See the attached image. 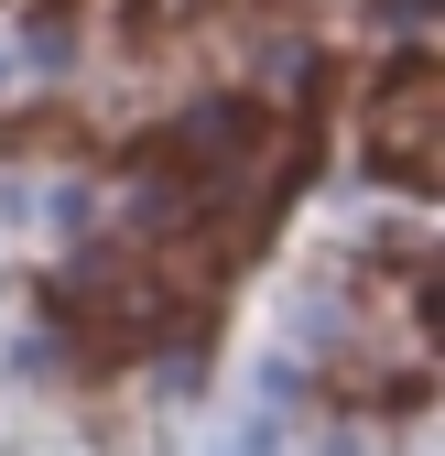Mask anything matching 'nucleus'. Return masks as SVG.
I'll return each instance as SVG.
<instances>
[{"label":"nucleus","instance_id":"nucleus-1","mask_svg":"<svg viewBox=\"0 0 445 456\" xmlns=\"http://www.w3.org/2000/svg\"><path fill=\"white\" fill-rule=\"evenodd\" d=\"M424 98H434V77L413 66V77L392 87V109H380V142H369V152H380V163H392V175H402V185H424Z\"/></svg>","mask_w":445,"mask_h":456}]
</instances>
